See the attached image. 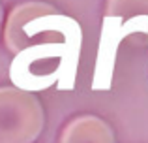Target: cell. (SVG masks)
<instances>
[{
    "label": "cell",
    "mask_w": 148,
    "mask_h": 143,
    "mask_svg": "<svg viewBox=\"0 0 148 143\" xmlns=\"http://www.w3.org/2000/svg\"><path fill=\"white\" fill-rule=\"evenodd\" d=\"M148 40V0H107L101 21L92 90H109L114 77L118 47L126 38Z\"/></svg>",
    "instance_id": "cell-1"
},
{
    "label": "cell",
    "mask_w": 148,
    "mask_h": 143,
    "mask_svg": "<svg viewBox=\"0 0 148 143\" xmlns=\"http://www.w3.org/2000/svg\"><path fill=\"white\" fill-rule=\"evenodd\" d=\"M45 128V111L34 92L0 87V143H34Z\"/></svg>",
    "instance_id": "cell-2"
},
{
    "label": "cell",
    "mask_w": 148,
    "mask_h": 143,
    "mask_svg": "<svg viewBox=\"0 0 148 143\" xmlns=\"http://www.w3.org/2000/svg\"><path fill=\"white\" fill-rule=\"evenodd\" d=\"M60 143H116L112 128L96 115H81L68 122Z\"/></svg>",
    "instance_id": "cell-3"
},
{
    "label": "cell",
    "mask_w": 148,
    "mask_h": 143,
    "mask_svg": "<svg viewBox=\"0 0 148 143\" xmlns=\"http://www.w3.org/2000/svg\"><path fill=\"white\" fill-rule=\"evenodd\" d=\"M2 23H4V11H2V6H0V32H2Z\"/></svg>",
    "instance_id": "cell-4"
}]
</instances>
